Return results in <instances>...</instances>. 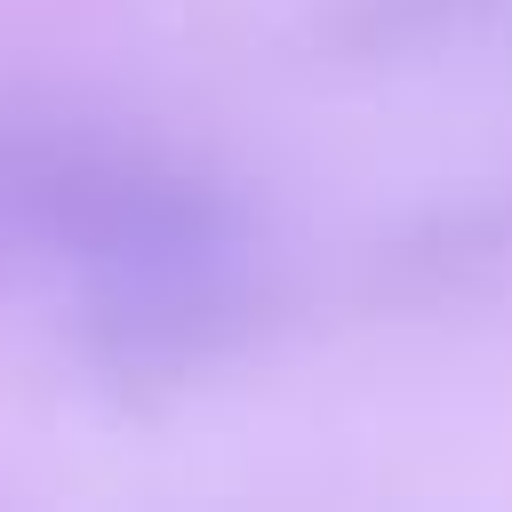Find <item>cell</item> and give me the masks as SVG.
<instances>
[{
	"label": "cell",
	"instance_id": "cell-4",
	"mask_svg": "<svg viewBox=\"0 0 512 512\" xmlns=\"http://www.w3.org/2000/svg\"><path fill=\"white\" fill-rule=\"evenodd\" d=\"M504 0H312V48L336 64H416L472 40Z\"/></svg>",
	"mask_w": 512,
	"mask_h": 512
},
{
	"label": "cell",
	"instance_id": "cell-3",
	"mask_svg": "<svg viewBox=\"0 0 512 512\" xmlns=\"http://www.w3.org/2000/svg\"><path fill=\"white\" fill-rule=\"evenodd\" d=\"M504 256H512V184H480V192H440V200L408 208L376 240L368 272L392 296H456V288L504 272Z\"/></svg>",
	"mask_w": 512,
	"mask_h": 512
},
{
	"label": "cell",
	"instance_id": "cell-2",
	"mask_svg": "<svg viewBox=\"0 0 512 512\" xmlns=\"http://www.w3.org/2000/svg\"><path fill=\"white\" fill-rule=\"evenodd\" d=\"M272 304V256L248 248L112 288H72V344L120 392H176L224 376L272 328Z\"/></svg>",
	"mask_w": 512,
	"mask_h": 512
},
{
	"label": "cell",
	"instance_id": "cell-1",
	"mask_svg": "<svg viewBox=\"0 0 512 512\" xmlns=\"http://www.w3.org/2000/svg\"><path fill=\"white\" fill-rule=\"evenodd\" d=\"M0 216L24 264H56L72 288L264 248V224L224 168L128 112L72 96L0 104Z\"/></svg>",
	"mask_w": 512,
	"mask_h": 512
},
{
	"label": "cell",
	"instance_id": "cell-5",
	"mask_svg": "<svg viewBox=\"0 0 512 512\" xmlns=\"http://www.w3.org/2000/svg\"><path fill=\"white\" fill-rule=\"evenodd\" d=\"M16 264H24V248H16V232H8V216H0V280H8Z\"/></svg>",
	"mask_w": 512,
	"mask_h": 512
}]
</instances>
